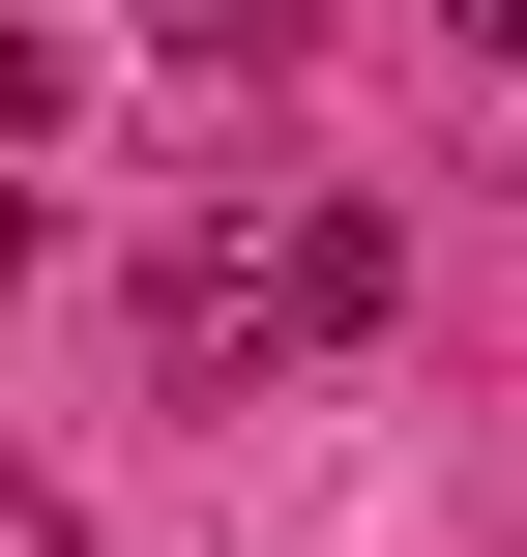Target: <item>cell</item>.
I'll list each match as a JSON object with an SVG mask.
<instances>
[{
	"label": "cell",
	"instance_id": "3957f363",
	"mask_svg": "<svg viewBox=\"0 0 527 557\" xmlns=\"http://www.w3.org/2000/svg\"><path fill=\"white\" fill-rule=\"evenodd\" d=\"M0 557H88V499H59V470H0Z\"/></svg>",
	"mask_w": 527,
	"mask_h": 557
},
{
	"label": "cell",
	"instance_id": "6da1fadb",
	"mask_svg": "<svg viewBox=\"0 0 527 557\" xmlns=\"http://www.w3.org/2000/svg\"><path fill=\"white\" fill-rule=\"evenodd\" d=\"M411 323V235L352 206V176H264V206H205L176 264H147V352L235 411V382H293V352H381Z\"/></svg>",
	"mask_w": 527,
	"mask_h": 557
},
{
	"label": "cell",
	"instance_id": "5b68a950",
	"mask_svg": "<svg viewBox=\"0 0 527 557\" xmlns=\"http://www.w3.org/2000/svg\"><path fill=\"white\" fill-rule=\"evenodd\" d=\"M469 59H527V0H469Z\"/></svg>",
	"mask_w": 527,
	"mask_h": 557
},
{
	"label": "cell",
	"instance_id": "277c9868",
	"mask_svg": "<svg viewBox=\"0 0 527 557\" xmlns=\"http://www.w3.org/2000/svg\"><path fill=\"white\" fill-rule=\"evenodd\" d=\"M29 117H59V59H29V29H0V147H29Z\"/></svg>",
	"mask_w": 527,
	"mask_h": 557
},
{
	"label": "cell",
	"instance_id": "8992f818",
	"mask_svg": "<svg viewBox=\"0 0 527 557\" xmlns=\"http://www.w3.org/2000/svg\"><path fill=\"white\" fill-rule=\"evenodd\" d=\"M0 264H29V176H0Z\"/></svg>",
	"mask_w": 527,
	"mask_h": 557
},
{
	"label": "cell",
	"instance_id": "7a4b0ae2",
	"mask_svg": "<svg viewBox=\"0 0 527 557\" xmlns=\"http://www.w3.org/2000/svg\"><path fill=\"white\" fill-rule=\"evenodd\" d=\"M147 59H176V88H264V59H293V0H147Z\"/></svg>",
	"mask_w": 527,
	"mask_h": 557
}]
</instances>
